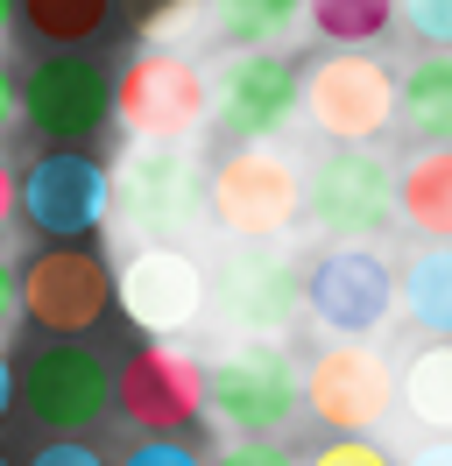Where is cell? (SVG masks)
I'll return each instance as SVG.
<instances>
[{
  "instance_id": "obj_1",
  "label": "cell",
  "mask_w": 452,
  "mask_h": 466,
  "mask_svg": "<svg viewBox=\"0 0 452 466\" xmlns=\"http://www.w3.org/2000/svg\"><path fill=\"white\" fill-rule=\"evenodd\" d=\"M205 212L233 240H282L304 212V170L269 142H233L205 177Z\"/></svg>"
},
{
  "instance_id": "obj_2",
  "label": "cell",
  "mask_w": 452,
  "mask_h": 466,
  "mask_svg": "<svg viewBox=\"0 0 452 466\" xmlns=\"http://www.w3.org/2000/svg\"><path fill=\"white\" fill-rule=\"evenodd\" d=\"M113 120L135 142H191L212 120V78L191 57H177L170 43H149L113 78Z\"/></svg>"
},
{
  "instance_id": "obj_3",
  "label": "cell",
  "mask_w": 452,
  "mask_h": 466,
  "mask_svg": "<svg viewBox=\"0 0 452 466\" xmlns=\"http://www.w3.org/2000/svg\"><path fill=\"white\" fill-rule=\"evenodd\" d=\"M15 283H22V319L50 339H78L107 319L113 304V268L99 248L85 240H50L36 248L28 262H15Z\"/></svg>"
},
{
  "instance_id": "obj_4",
  "label": "cell",
  "mask_w": 452,
  "mask_h": 466,
  "mask_svg": "<svg viewBox=\"0 0 452 466\" xmlns=\"http://www.w3.org/2000/svg\"><path fill=\"white\" fill-rule=\"evenodd\" d=\"M297 114L325 142H375L396 120V71L367 50H333L297 71Z\"/></svg>"
},
{
  "instance_id": "obj_5",
  "label": "cell",
  "mask_w": 452,
  "mask_h": 466,
  "mask_svg": "<svg viewBox=\"0 0 452 466\" xmlns=\"http://www.w3.org/2000/svg\"><path fill=\"white\" fill-rule=\"evenodd\" d=\"M304 311L333 339H375L396 311V268L375 240H333L304 268Z\"/></svg>"
},
{
  "instance_id": "obj_6",
  "label": "cell",
  "mask_w": 452,
  "mask_h": 466,
  "mask_svg": "<svg viewBox=\"0 0 452 466\" xmlns=\"http://www.w3.org/2000/svg\"><path fill=\"white\" fill-rule=\"evenodd\" d=\"M297 410H311L339 438H361L396 410V368L367 339H333V347L311 353V368L297 375Z\"/></svg>"
},
{
  "instance_id": "obj_7",
  "label": "cell",
  "mask_w": 452,
  "mask_h": 466,
  "mask_svg": "<svg viewBox=\"0 0 452 466\" xmlns=\"http://www.w3.org/2000/svg\"><path fill=\"white\" fill-rule=\"evenodd\" d=\"M304 212L333 240H375L396 219V163L375 156V142H333L304 177Z\"/></svg>"
},
{
  "instance_id": "obj_8",
  "label": "cell",
  "mask_w": 452,
  "mask_h": 466,
  "mask_svg": "<svg viewBox=\"0 0 452 466\" xmlns=\"http://www.w3.org/2000/svg\"><path fill=\"white\" fill-rule=\"evenodd\" d=\"M15 396H22V410L43 431L85 438L113 410V368L78 339H56V347H36L15 368Z\"/></svg>"
},
{
  "instance_id": "obj_9",
  "label": "cell",
  "mask_w": 452,
  "mask_h": 466,
  "mask_svg": "<svg viewBox=\"0 0 452 466\" xmlns=\"http://www.w3.org/2000/svg\"><path fill=\"white\" fill-rule=\"evenodd\" d=\"M107 205L128 227L170 240L177 227H191L198 205H205V170L191 163L184 142H135L107 177Z\"/></svg>"
},
{
  "instance_id": "obj_10",
  "label": "cell",
  "mask_w": 452,
  "mask_h": 466,
  "mask_svg": "<svg viewBox=\"0 0 452 466\" xmlns=\"http://www.w3.org/2000/svg\"><path fill=\"white\" fill-rule=\"evenodd\" d=\"M15 106H22V120L43 142L78 148L113 120V78L78 50H50V57H36L15 78Z\"/></svg>"
},
{
  "instance_id": "obj_11",
  "label": "cell",
  "mask_w": 452,
  "mask_h": 466,
  "mask_svg": "<svg viewBox=\"0 0 452 466\" xmlns=\"http://www.w3.org/2000/svg\"><path fill=\"white\" fill-rule=\"evenodd\" d=\"M205 268L198 255H184L177 240H141L135 255L120 262L113 276V304H120V319L149 332V339H177V332H191L205 319Z\"/></svg>"
},
{
  "instance_id": "obj_12",
  "label": "cell",
  "mask_w": 452,
  "mask_h": 466,
  "mask_svg": "<svg viewBox=\"0 0 452 466\" xmlns=\"http://www.w3.org/2000/svg\"><path fill=\"white\" fill-rule=\"evenodd\" d=\"M205 410L220 417L233 438H269L297 417V368L290 353L269 347V339H248V347L220 353L205 368Z\"/></svg>"
},
{
  "instance_id": "obj_13",
  "label": "cell",
  "mask_w": 452,
  "mask_h": 466,
  "mask_svg": "<svg viewBox=\"0 0 452 466\" xmlns=\"http://www.w3.org/2000/svg\"><path fill=\"white\" fill-rule=\"evenodd\" d=\"M15 212H28V227H43L50 240H85L107 219V163L85 148L43 142V156L15 177Z\"/></svg>"
},
{
  "instance_id": "obj_14",
  "label": "cell",
  "mask_w": 452,
  "mask_h": 466,
  "mask_svg": "<svg viewBox=\"0 0 452 466\" xmlns=\"http://www.w3.org/2000/svg\"><path fill=\"white\" fill-rule=\"evenodd\" d=\"M113 403H120V417H128L135 431L177 438L184 424L205 417V360H198L191 347H177V339H156V347H141V353L120 360Z\"/></svg>"
},
{
  "instance_id": "obj_15",
  "label": "cell",
  "mask_w": 452,
  "mask_h": 466,
  "mask_svg": "<svg viewBox=\"0 0 452 466\" xmlns=\"http://www.w3.org/2000/svg\"><path fill=\"white\" fill-rule=\"evenodd\" d=\"M220 297H226V319L241 332L282 339L290 325L304 319V268L290 262L276 240H241L220 268Z\"/></svg>"
},
{
  "instance_id": "obj_16",
  "label": "cell",
  "mask_w": 452,
  "mask_h": 466,
  "mask_svg": "<svg viewBox=\"0 0 452 466\" xmlns=\"http://www.w3.org/2000/svg\"><path fill=\"white\" fill-rule=\"evenodd\" d=\"M212 120L233 142H276L297 120V64L282 50H233L212 86Z\"/></svg>"
},
{
  "instance_id": "obj_17",
  "label": "cell",
  "mask_w": 452,
  "mask_h": 466,
  "mask_svg": "<svg viewBox=\"0 0 452 466\" xmlns=\"http://www.w3.org/2000/svg\"><path fill=\"white\" fill-rule=\"evenodd\" d=\"M396 212L424 233V240H452V142L417 148L403 177H396Z\"/></svg>"
},
{
  "instance_id": "obj_18",
  "label": "cell",
  "mask_w": 452,
  "mask_h": 466,
  "mask_svg": "<svg viewBox=\"0 0 452 466\" xmlns=\"http://www.w3.org/2000/svg\"><path fill=\"white\" fill-rule=\"evenodd\" d=\"M396 120L410 127V142L438 148L452 142V50H431L403 71V86H396Z\"/></svg>"
},
{
  "instance_id": "obj_19",
  "label": "cell",
  "mask_w": 452,
  "mask_h": 466,
  "mask_svg": "<svg viewBox=\"0 0 452 466\" xmlns=\"http://www.w3.org/2000/svg\"><path fill=\"white\" fill-rule=\"evenodd\" d=\"M396 396H403V417L431 438H452V339H424L403 375H396Z\"/></svg>"
},
{
  "instance_id": "obj_20",
  "label": "cell",
  "mask_w": 452,
  "mask_h": 466,
  "mask_svg": "<svg viewBox=\"0 0 452 466\" xmlns=\"http://www.w3.org/2000/svg\"><path fill=\"white\" fill-rule=\"evenodd\" d=\"M403 311L417 332L452 339V240H424L403 262Z\"/></svg>"
},
{
  "instance_id": "obj_21",
  "label": "cell",
  "mask_w": 452,
  "mask_h": 466,
  "mask_svg": "<svg viewBox=\"0 0 452 466\" xmlns=\"http://www.w3.org/2000/svg\"><path fill=\"white\" fill-rule=\"evenodd\" d=\"M205 22L226 50H276L304 22V0H205Z\"/></svg>"
},
{
  "instance_id": "obj_22",
  "label": "cell",
  "mask_w": 452,
  "mask_h": 466,
  "mask_svg": "<svg viewBox=\"0 0 452 466\" xmlns=\"http://www.w3.org/2000/svg\"><path fill=\"white\" fill-rule=\"evenodd\" d=\"M22 29L50 50H85L92 35L113 22V0H15Z\"/></svg>"
},
{
  "instance_id": "obj_23",
  "label": "cell",
  "mask_w": 452,
  "mask_h": 466,
  "mask_svg": "<svg viewBox=\"0 0 452 466\" xmlns=\"http://www.w3.org/2000/svg\"><path fill=\"white\" fill-rule=\"evenodd\" d=\"M311 35H325L333 50H367L396 22V0H304Z\"/></svg>"
},
{
  "instance_id": "obj_24",
  "label": "cell",
  "mask_w": 452,
  "mask_h": 466,
  "mask_svg": "<svg viewBox=\"0 0 452 466\" xmlns=\"http://www.w3.org/2000/svg\"><path fill=\"white\" fill-rule=\"evenodd\" d=\"M120 15H128V29H135L141 43H177V35L198 29L205 0H120Z\"/></svg>"
},
{
  "instance_id": "obj_25",
  "label": "cell",
  "mask_w": 452,
  "mask_h": 466,
  "mask_svg": "<svg viewBox=\"0 0 452 466\" xmlns=\"http://www.w3.org/2000/svg\"><path fill=\"white\" fill-rule=\"evenodd\" d=\"M396 22L417 35L424 50H452V0H396Z\"/></svg>"
},
{
  "instance_id": "obj_26",
  "label": "cell",
  "mask_w": 452,
  "mask_h": 466,
  "mask_svg": "<svg viewBox=\"0 0 452 466\" xmlns=\"http://www.w3.org/2000/svg\"><path fill=\"white\" fill-rule=\"evenodd\" d=\"M311 466H396V460H389V452H382L367 431H361V438H339V431H333L318 452H311Z\"/></svg>"
},
{
  "instance_id": "obj_27",
  "label": "cell",
  "mask_w": 452,
  "mask_h": 466,
  "mask_svg": "<svg viewBox=\"0 0 452 466\" xmlns=\"http://www.w3.org/2000/svg\"><path fill=\"white\" fill-rule=\"evenodd\" d=\"M128 466H205L191 452V445H177V438H163V431H141V445L128 452Z\"/></svg>"
},
{
  "instance_id": "obj_28",
  "label": "cell",
  "mask_w": 452,
  "mask_h": 466,
  "mask_svg": "<svg viewBox=\"0 0 452 466\" xmlns=\"http://www.w3.org/2000/svg\"><path fill=\"white\" fill-rule=\"evenodd\" d=\"M212 466H297L282 445H269V438H241V445H226Z\"/></svg>"
},
{
  "instance_id": "obj_29",
  "label": "cell",
  "mask_w": 452,
  "mask_h": 466,
  "mask_svg": "<svg viewBox=\"0 0 452 466\" xmlns=\"http://www.w3.org/2000/svg\"><path fill=\"white\" fill-rule=\"evenodd\" d=\"M28 466H107V460H99L85 438H50V445H43V452H36Z\"/></svg>"
},
{
  "instance_id": "obj_30",
  "label": "cell",
  "mask_w": 452,
  "mask_h": 466,
  "mask_svg": "<svg viewBox=\"0 0 452 466\" xmlns=\"http://www.w3.org/2000/svg\"><path fill=\"white\" fill-rule=\"evenodd\" d=\"M15 319H22V283H15V262H7V248H0V339L15 332Z\"/></svg>"
},
{
  "instance_id": "obj_31",
  "label": "cell",
  "mask_w": 452,
  "mask_h": 466,
  "mask_svg": "<svg viewBox=\"0 0 452 466\" xmlns=\"http://www.w3.org/2000/svg\"><path fill=\"white\" fill-rule=\"evenodd\" d=\"M22 120V106H15V78H7V64H0V135Z\"/></svg>"
},
{
  "instance_id": "obj_32",
  "label": "cell",
  "mask_w": 452,
  "mask_h": 466,
  "mask_svg": "<svg viewBox=\"0 0 452 466\" xmlns=\"http://www.w3.org/2000/svg\"><path fill=\"white\" fill-rule=\"evenodd\" d=\"M410 466H452V438H431V445H417V460Z\"/></svg>"
},
{
  "instance_id": "obj_33",
  "label": "cell",
  "mask_w": 452,
  "mask_h": 466,
  "mask_svg": "<svg viewBox=\"0 0 452 466\" xmlns=\"http://www.w3.org/2000/svg\"><path fill=\"white\" fill-rule=\"evenodd\" d=\"M7 219H15V170L0 163V227H7Z\"/></svg>"
},
{
  "instance_id": "obj_34",
  "label": "cell",
  "mask_w": 452,
  "mask_h": 466,
  "mask_svg": "<svg viewBox=\"0 0 452 466\" xmlns=\"http://www.w3.org/2000/svg\"><path fill=\"white\" fill-rule=\"evenodd\" d=\"M7 403H15V368H7V353H0V417H7Z\"/></svg>"
},
{
  "instance_id": "obj_35",
  "label": "cell",
  "mask_w": 452,
  "mask_h": 466,
  "mask_svg": "<svg viewBox=\"0 0 452 466\" xmlns=\"http://www.w3.org/2000/svg\"><path fill=\"white\" fill-rule=\"evenodd\" d=\"M7 22H15V0H0V35H7Z\"/></svg>"
},
{
  "instance_id": "obj_36",
  "label": "cell",
  "mask_w": 452,
  "mask_h": 466,
  "mask_svg": "<svg viewBox=\"0 0 452 466\" xmlns=\"http://www.w3.org/2000/svg\"><path fill=\"white\" fill-rule=\"evenodd\" d=\"M0 466H7V452H0Z\"/></svg>"
}]
</instances>
